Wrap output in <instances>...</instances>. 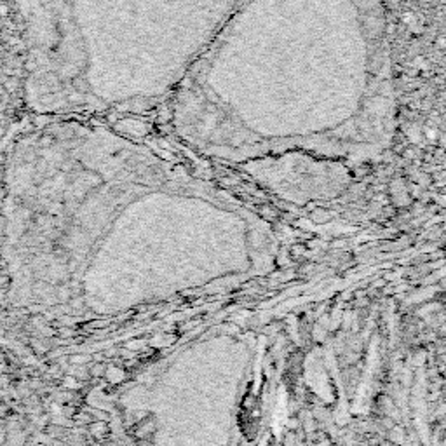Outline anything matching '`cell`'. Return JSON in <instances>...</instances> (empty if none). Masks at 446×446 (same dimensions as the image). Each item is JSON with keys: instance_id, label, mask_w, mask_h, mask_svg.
I'll return each mask as SVG.
<instances>
[{"instance_id": "cell-1", "label": "cell", "mask_w": 446, "mask_h": 446, "mask_svg": "<svg viewBox=\"0 0 446 446\" xmlns=\"http://www.w3.org/2000/svg\"><path fill=\"white\" fill-rule=\"evenodd\" d=\"M393 92L377 0H242L171 98L215 156L347 154L383 135Z\"/></svg>"}, {"instance_id": "cell-2", "label": "cell", "mask_w": 446, "mask_h": 446, "mask_svg": "<svg viewBox=\"0 0 446 446\" xmlns=\"http://www.w3.org/2000/svg\"><path fill=\"white\" fill-rule=\"evenodd\" d=\"M242 0H13L33 115L143 114L171 99Z\"/></svg>"}, {"instance_id": "cell-3", "label": "cell", "mask_w": 446, "mask_h": 446, "mask_svg": "<svg viewBox=\"0 0 446 446\" xmlns=\"http://www.w3.org/2000/svg\"><path fill=\"white\" fill-rule=\"evenodd\" d=\"M438 46H439V47H446V39H445V37H441V39H438Z\"/></svg>"}]
</instances>
